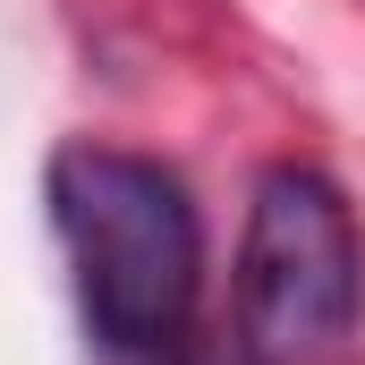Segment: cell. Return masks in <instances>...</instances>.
I'll list each match as a JSON object with an SVG mask.
<instances>
[{"label": "cell", "mask_w": 365, "mask_h": 365, "mask_svg": "<svg viewBox=\"0 0 365 365\" xmlns=\"http://www.w3.org/2000/svg\"><path fill=\"white\" fill-rule=\"evenodd\" d=\"M51 221H60L93 340L110 357H179L195 289H204V221L179 170L128 145H60Z\"/></svg>", "instance_id": "obj_1"}, {"label": "cell", "mask_w": 365, "mask_h": 365, "mask_svg": "<svg viewBox=\"0 0 365 365\" xmlns=\"http://www.w3.org/2000/svg\"><path fill=\"white\" fill-rule=\"evenodd\" d=\"M357 306L365 238L349 195L306 162H272L255 179L238 247V349L255 365H323L357 331Z\"/></svg>", "instance_id": "obj_2"}, {"label": "cell", "mask_w": 365, "mask_h": 365, "mask_svg": "<svg viewBox=\"0 0 365 365\" xmlns=\"http://www.w3.org/2000/svg\"><path fill=\"white\" fill-rule=\"evenodd\" d=\"M170 365H255V357L238 349V357H170Z\"/></svg>", "instance_id": "obj_3"}]
</instances>
